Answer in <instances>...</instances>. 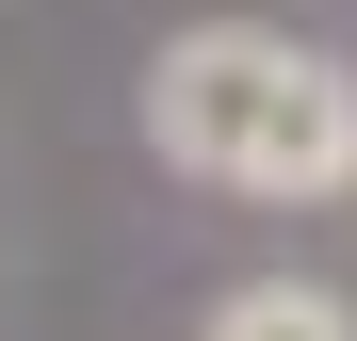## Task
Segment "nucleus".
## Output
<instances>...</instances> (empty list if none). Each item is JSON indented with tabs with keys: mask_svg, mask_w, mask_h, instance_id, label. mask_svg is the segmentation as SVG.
Segmentation results:
<instances>
[{
	"mask_svg": "<svg viewBox=\"0 0 357 341\" xmlns=\"http://www.w3.org/2000/svg\"><path fill=\"white\" fill-rule=\"evenodd\" d=\"M146 146L211 195H357V66L276 17H195L146 49Z\"/></svg>",
	"mask_w": 357,
	"mask_h": 341,
	"instance_id": "nucleus-1",
	"label": "nucleus"
},
{
	"mask_svg": "<svg viewBox=\"0 0 357 341\" xmlns=\"http://www.w3.org/2000/svg\"><path fill=\"white\" fill-rule=\"evenodd\" d=\"M195 341H357V309L325 293V276H244V293H211Z\"/></svg>",
	"mask_w": 357,
	"mask_h": 341,
	"instance_id": "nucleus-2",
	"label": "nucleus"
}]
</instances>
